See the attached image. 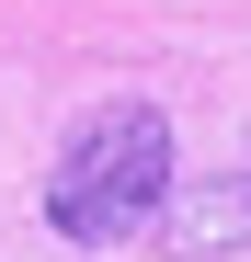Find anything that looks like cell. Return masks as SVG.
<instances>
[{"instance_id": "1", "label": "cell", "mask_w": 251, "mask_h": 262, "mask_svg": "<svg viewBox=\"0 0 251 262\" xmlns=\"http://www.w3.org/2000/svg\"><path fill=\"white\" fill-rule=\"evenodd\" d=\"M160 194H172V114L137 103V92H114L92 103L57 137V171H46V228L80 239V251H126L160 216Z\"/></svg>"}, {"instance_id": "2", "label": "cell", "mask_w": 251, "mask_h": 262, "mask_svg": "<svg viewBox=\"0 0 251 262\" xmlns=\"http://www.w3.org/2000/svg\"><path fill=\"white\" fill-rule=\"evenodd\" d=\"M149 228L172 239L183 262H205V251L251 239V183H217V194H194V205H172V194H160V216H149Z\"/></svg>"}]
</instances>
